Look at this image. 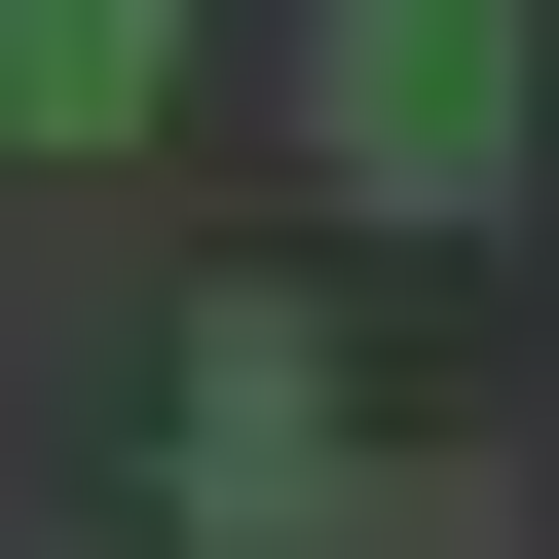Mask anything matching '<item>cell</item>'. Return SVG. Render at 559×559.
<instances>
[{
	"label": "cell",
	"instance_id": "obj_1",
	"mask_svg": "<svg viewBox=\"0 0 559 559\" xmlns=\"http://www.w3.org/2000/svg\"><path fill=\"white\" fill-rule=\"evenodd\" d=\"M299 150H336L373 224H522V150H559V0H299Z\"/></svg>",
	"mask_w": 559,
	"mask_h": 559
},
{
	"label": "cell",
	"instance_id": "obj_2",
	"mask_svg": "<svg viewBox=\"0 0 559 559\" xmlns=\"http://www.w3.org/2000/svg\"><path fill=\"white\" fill-rule=\"evenodd\" d=\"M411 448H336V299H224L187 336V559H373Z\"/></svg>",
	"mask_w": 559,
	"mask_h": 559
},
{
	"label": "cell",
	"instance_id": "obj_3",
	"mask_svg": "<svg viewBox=\"0 0 559 559\" xmlns=\"http://www.w3.org/2000/svg\"><path fill=\"white\" fill-rule=\"evenodd\" d=\"M150 75H187V0H0V150H150Z\"/></svg>",
	"mask_w": 559,
	"mask_h": 559
}]
</instances>
